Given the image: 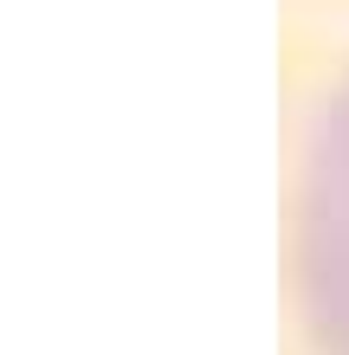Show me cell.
<instances>
[{"label":"cell","instance_id":"1","mask_svg":"<svg viewBox=\"0 0 349 355\" xmlns=\"http://www.w3.org/2000/svg\"><path fill=\"white\" fill-rule=\"evenodd\" d=\"M298 304L317 355H349V65L304 142L298 175Z\"/></svg>","mask_w":349,"mask_h":355}]
</instances>
